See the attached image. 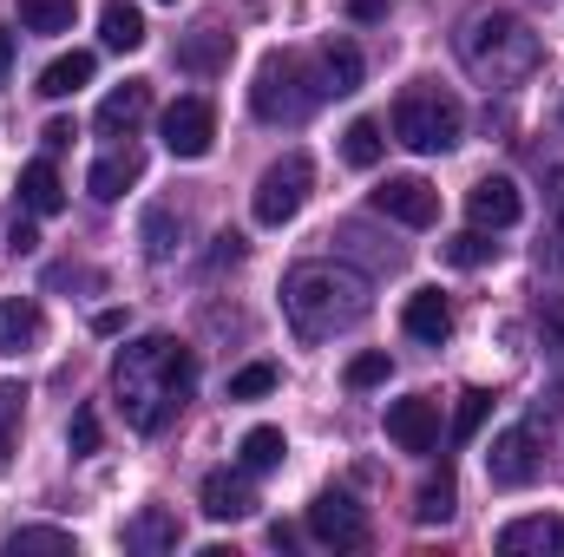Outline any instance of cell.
I'll list each match as a JSON object with an SVG mask.
<instances>
[{
	"mask_svg": "<svg viewBox=\"0 0 564 557\" xmlns=\"http://www.w3.org/2000/svg\"><path fill=\"white\" fill-rule=\"evenodd\" d=\"M197 387V361L184 341L171 335H144L132 341L119 361H112V394H119V414L132 419L139 433H158L164 419L177 414Z\"/></svg>",
	"mask_w": 564,
	"mask_h": 557,
	"instance_id": "6da1fadb",
	"label": "cell"
},
{
	"mask_svg": "<svg viewBox=\"0 0 564 557\" xmlns=\"http://www.w3.org/2000/svg\"><path fill=\"white\" fill-rule=\"evenodd\" d=\"M282 315L302 341H328L368 315V282L341 263H295L282 276Z\"/></svg>",
	"mask_w": 564,
	"mask_h": 557,
	"instance_id": "7a4b0ae2",
	"label": "cell"
},
{
	"mask_svg": "<svg viewBox=\"0 0 564 557\" xmlns=\"http://www.w3.org/2000/svg\"><path fill=\"white\" fill-rule=\"evenodd\" d=\"M459 59L479 86H519L539 73L545 59V40L519 20V13H473L459 26Z\"/></svg>",
	"mask_w": 564,
	"mask_h": 557,
	"instance_id": "3957f363",
	"label": "cell"
},
{
	"mask_svg": "<svg viewBox=\"0 0 564 557\" xmlns=\"http://www.w3.org/2000/svg\"><path fill=\"white\" fill-rule=\"evenodd\" d=\"M250 106L263 125H302L315 106H322V73H308V53L282 46L257 66V86H250Z\"/></svg>",
	"mask_w": 564,
	"mask_h": 557,
	"instance_id": "277c9868",
	"label": "cell"
},
{
	"mask_svg": "<svg viewBox=\"0 0 564 557\" xmlns=\"http://www.w3.org/2000/svg\"><path fill=\"white\" fill-rule=\"evenodd\" d=\"M459 132H466L459 99H446L440 86H414V92H401V106H394V139L408 144V151L440 157V151L459 144Z\"/></svg>",
	"mask_w": 564,
	"mask_h": 557,
	"instance_id": "5b68a950",
	"label": "cell"
},
{
	"mask_svg": "<svg viewBox=\"0 0 564 557\" xmlns=\"http://www.w3.org/2000/svg\"><path fill=\"white\" fill-rule=\"evenodd\" d=\"M308 190H315V164L302 157V151H289V157H276L263 177H257V197H250V210H257V223H270V230H282L302 204H308Z\"/></svg>",
	"mask_w": 564,
	"mask_h": 557,
	"instance_id": "8992f818",
	"label": "cell"
},
{
	"mask_svg": "<svg viewBox=\"0 0 564 557\" xmlns=\"http://www.w3.org/2000/svg\"><path fill=\"white\" fill-rule=\"evenodd\" d=\"M308 532L322 538V545H335V551H361L375 532H368V512L348 499V492H322L315 505H308Z\"/></svg>",
	"mask_w": 564,
	"mask_h": 557,
	"instance_id": "52a82bcc",
	"label": "cell"
},
{
	"mask_svg": "<svg viewBox=\"0 0 564 557\" xmlns=\"http://www.w3.org/2000/svg\"><path fill=\"white\" fill-rule=\"evenodd\" d=\"M158 132H164V151H171V157H204V151L217 144V106H210V99H177V106L158 119Z\"/></svg>",
	"mask_w": 564,
	"mask_h": 557,
	"instance_id": "ba28073f",
	"label": "cell"
},
{
	"mask_svg": "<svg viewBox=\"0 0 564 557\" xmlns=\"http://www.w3.org/2000/svg\"><path fill=\"white\" fill-rule=\"evenodd\" d=\"M486 472H492L499 492L532 485V479H539V433H532V426H506V433L492 439V452H486Z\"/></svg>",
	"mask_w": 564,
	"mask_h": 557,
	"instance_id": "9c48e42d",
	"label": "cell"
},
{
	"mask_svg": "<svg viewBox=\"0 0 564 557\" xmlns=\"http://www.w3.org/2000/svg\"><path fill=\"white\" fill-rule=\"evenodd\" d=\"M375 210H381L388 223H408V230H433V217H440V190H433L426 177H388V184L375 190Z\"/></svg>",
	"mask_w": 564,
	"mask_h": 557,
	"instance_id": "30bf717a",
	"label": "cell"
},
{
	"mask_svg": "<svg viewBox=\"0 0 564 557\" xmlns=\"http://www.w3.org/2000/svg\"><path fill=\"white\" fill-rule=\"evenodd\" d=\"M466 217H473L479 230H512V223L525 217V197H519L512 177H479V184L466 190Z\"/></svg>",
	"mask_w": 564,
	"mask_h": 557,
	"instance_id": "8fae6325",
	"label": "cell"
},
{
	"mask_svg": "<svg viewBox=\"0 0 564 557\" xmlns=\"http://www.w3.org/2000/svg\"><path fill=\"white\" fill-rule=\"evenodd\" d=\"M388 439H394L401 452H433V446H440V407H433L426 394L394 401V407H388Z\"/></svg>",
	"mask_w": 564,
	"mask_h": 557,
	"instance_id": "7c38bea8",
	"label": "cell"
},
{
	"mask_svg": "<svg viewBox=\"0 0 564 557\" xmlns=\"http://www.w3.org/2000/svg\"><path fill=\"white\" fill-rule=\"evenodd\" d=\"M197 499H204V518H217V525H237V518L257 512V485L243 472H204Z\"/></svg>",
	"mask_w": 564,
	"mask_h": 557,
	"instance_id": "4fadbf2b",
	"label": "cell"
},
{
	"mask_svg": "<svg viewBox=\"0 0 564 557\" xmlns=\"http://www.w3.org/2000/svg\"><path fill=\"white\" fill-rule=\"evenodd\" d=\"M139 177H144L139 144H112V151H106V157H99V164L86 171V190H93L99 204H119V197H126V190H132Z\"/></svg>",
	"mask_w": 564,
	"mask_h": 557,
	"instance_id": "5bb4252c",
	"label": "cell"
},
{
	"mask_svg": "<svg viewBox=\"0 0 564 557\" xmlns=\"http://www.w3.org/2000/svg\"><path fill=\"white\" fill-rule=\"evenodd\" d=\"M506 557H564V518H512L499 532Z\"/></svg>",
	"mask_w": 564,
	"mask_h": 557,
	"instance_id": "9a60e30c",
	"label": "cell"
},
{
	"mask_svg": "<svg viewBox=\"0 0 564 557\" xmlns=\"http://www.w3.org/2000/svg\"><path fill=\"white\" fill-rule=\"evenodd\" d=\"M40 335H46L40 302L33 295H7L0 302V354H26V348H40Z\"/></svg>",
	"mask_w": 564,
	"mask_h": 557,
	"instance_id": "2e32d148",
	"label": "cell"
},
{
	"mask_svg": "<svg viewBox=\"0 0 564 557\" xmlns=\"http://www.w3.org/2000/svg\"><path fill=\"white\" fill-rule=\"evenodd\" d=\"M401 328H408L414 341H426V348H440V341L453 335V308H446V295H440V288H414L408 308H401Z\"/></svg>",
	"mask_w": 564,
	"mask_h": 557,
	"instance_id": "e0dca14e",
	"label": "cell"
},
{
	"mask_svg": "<svg viewBox=\"0 0 564 557\" xmlns=\"http://www.w3.org/2000/svg\"><path fill=\"white\" fill-rule=\"evenodd\" d=\"M315 73H322V99H348L361 86V46L355 40H328L322 59H315Z\"/></svg>",
	"mask_w": 564,
	"mask_h": 557,
	"instance_id": "ac0fdd59",
	"label": "cell"
},
{
	"mask_svg": "<svg viewBox=\"0 0 564 557\" xmlns=\"http://www.w3.org/2000/svg\"><path fill=\"white\" fill-rule=\"evenodd\" d=\"M20 204H26L33 217H59V210H66V184H59V171H53L46 157H33V164L20 171Z\"/></svg>",
	"mask_w": 564,
	"mask_h": 557,
	"instance_id": "d6986e66",
	"label": "cell"
},
{
	"mask_svg": "<svg viewBox=\"0 0 564 557\" xmlns=\"http://www.w3.org/2000/svg\"><path fill=\"white\" fill-rule=\"evenodd\" d=\"M144 112H151V86H144V79H126L119 92H106V99H99V132H112V139H119V132H132V125H139Z\"/></svg>",
	"mask_w": 564,
	"mask_h": 557,
	"instance_id": "ffe728a7",
	"label": "cell"
},
{
	"mask_svg": "<svg viewBox=\"0 0 564 557\" xmlns=\"http://www.w3.org/2000/svg\"><path fill=\"white\" fill-rule=\"evenodd\" d=\"M177 66H184V73H204V79H210V73H224V66H230V33L197 26V33L177 46Z\"/></svg>",
	"mask_w": 564,
	"mask_h": 557,
	"instance_id": "44dd1931",
	"label": "cell"
},
{
	"mask_svg": "<svg viewBox=\"0 0 564 557\" xmlns=\"http://www.w3.org/2000/svg\"><path fill=\"white\" fill-rule=\"evenodd\" d=\"M126 545H132V551H177L184 532H177V518H171L164 505H144L139 518L126 525Z\"/></svg>",
	"mask_w": 564,
	"mask_h": 557,
	"instance_id": "7402d4cb",
	"label": "cell"
},
{
	"mask_svg": "<svg viewBox=\"0 0 564 557\" xmlns=\"http://www.w3.org/2000/svg\"><path fill=\"white\" fill-rule=\"evenodd\" d=\"M93 66H99L93 53H59V59L40 73V92H46V99H73L79 86H93Z\"/></svg>",
	"mask_w": 564,
	"mask_h": 557,
	"instance_id": "603a6c76",
	"label": "cell"
},
{
	"mask_svg": "<svg viewBox=\"0 0 564 557\" xmlns=\"http://www.w3.org/2000/svg\"><path fill=\"white\" fill-rule=\"evenodd\" d=\"M539 256L564 276V164L545 171V250H539Z\"/></svg>",
	"mask_w": 564,
	"mask_h": 557,
	"instance_id": "cb8c5ba5",
	"label": "cell"
},
{
	"mask_svg": "<svg viewBox=\"0 0 564 557\" xmlns=\"http://www.w3.org/2000/svg\"><path fill=\"white\" fill-rule=\"evenodd\" d=\"M99 33H106L112 53H139L144 46V13L139 7H126V0H112V7L99 13Z\"/></svg>",
	"mask_w": 564,
	"mask_h": 557,
	"instance_id": "d4e9b609",
	"label": "cell"
},
{
	"mask_svg": "<svg viewBox=\"0 0 564 557\" xmlns=\"http://www.w3.org/2000/svg\"><path fill=\"white\" fill-rule=\"evenodd\" d=\"M33 551L73 557V551H79V538H73V532H59V525H20V532L7 538V557H33Z\"/></svg>",
	"mask_w": 564,
	"mask_h": 557,
	"instance_id": "484cf974",
	"label": "cell"
},
{
	"mask_svg": "<svg viewBox=\"0 0 564 557\" xmlns=\"http://www.w3.org/2000/svg\"><path fill=\"white\" fill-rule=\"evenodd\" d=\"M20 419H26V387H20V381H0V472L13 466V446H20Z\"/></svg>",
	"mask_w": 564,
	"mask_h": 557,
	"instance_id": "4316f807",
	"label": "cell"
},
{
	"mask_svg": "<svg viewBox=\"0 0 564 557\" xmlns=\"http://www.w3.org/2000/svg\"><path fill=\"white\" fill-rule=\"evenodd\" d=\"M79 7L73 0H20V26L26 33H73Z\"/></svg>",
	"mask_w": 564,
	"mask_h": 557,
	"instance_id": "83f0119b",
	"label": "cell"
},
{
	"mask_svg": "<svg viewBox=\"0 0 564 557\" xmlns=\"http://www.w3.org/2000/svg\"><path fill=\"white\" fill-rule=\"evenodd\" d=\"M381 151H388V139H381V125H375V119H355V125L341 132V157H348L355 171H375V164H381Z\"/></svg>",
	"mask_w": 564,
	"mask_h": 557,
	"instance_id": "f1b7e54d",
	"label": "cell"
},
{
	"mask_svg": "<svg viewBox=\"0 0 564 557\" xmlns=\"http://www.w3.org/2000/svg\"><path fill=\"white\" fill-rule=\"evenodd\" d=\"M282 426H250L243 433V472H270V466H282Z\"/></svg>",
	"mask_w": 564,
	"mask_h": 557,
	"instance_id": "f546056e",
	"label": "cell"
},
{
	"mask_svg": "<svg viewBox=\"0 0 564 557\" xmlns=\"http://www.w3.org/2000/svg\"><path fill=\"white\" fill-rule=\"evenodd\" d=\"M144 256H151V263H164V256H171V250H177V217H171V204H151V210H144Z\"/></svg>",
	"mask_w": 564,
	"mask_h": 557,
	"instance_id": "4dcf8cb0",
	"label": "cell"
},
{
	"mask_svg": "<svg viewBox=\"0 0 564 557\" xmlns=\"http://www.w3.org/2000/svg\"><path fill=\"white\" fill-rule=\"evenodd\" d=\"M492 256H499V243H492L479 223H473V230H459V237L446 243V263H453V270H479V263H492Z\"/></svg>",
	"mask_w": 564,
	"mask_h": 557,
	"instance_id": "1f68e13d",
	"label": "cell"
},
{
	"mask_svg": "<svg viewBox=\"0 0 564 557\" xmlns=\"http://www.w3.org/2000/svg\"><path fill=\"white\" fill-rule=\"evenodd\" d=\"M414 518H421V525H446V518H453V472L426 479V485H421V505H414Z\"/></svg>",
	"mask_w": 564,
	"mask_h": 557,
	"instance_id": "d6a6232c",
	"label": "cell"
},
{
	"mask_svg": "<svg viewBox=\"0 0 564 557\" xmlns=\"http://www.w3.org/2000/svg\"><path fill=\"white\" fill-rule=\"evenodd\" d=\"M486 414H492V394H459V414H453V446H473V433L486 426Z\"/></svg>",
	"mask_w": 564,
	"mask_h": 557,
	"instance_id": "836d02e7",
	"label": "cell"
},
{
	"mask_svg": "<svg viewBox=\"0 0 564 557\" xmlns=\"http://www.w3.org/2000/svg\"><path fill=\"white\" fill-rule=\"evenodd\" d=\"M270 387H276V368L270 361H250V368L230 374V401H263Z\"/></svg>",
	"mask_w": 564,
	"mask_h": 557,
	"instance_id": "e575fe53",
	"label": "cell"
},
{
	"mask_svg": "<svg viewBox=\"0 0 564 557\" xmlns=\"http://www.w3.org/2000/svg\"><path fill=\"white\" fill-rule=\"evenodd\" d=\"M539 341H545L552 354H564V295H545V302H539Z\"/></svg>",
	"mask_w": 564,
	"mask_h": 557,
	"instance_id": "d590c367",
	"label": "cell"
},
{
	"mask_svg": "<svg viewBox=\"0 0 564 557\" xmlns=\"http://www.w3.org/2000/svg\"><path fill=\"white\" fill-rule=\"evenodd\" d=\"M66 446H73V459L99 452V414H93V407H79V414H73V426H66Z\"/></svg>",
	"mask_w": 564,
	"mask_h": 557,
	"instance_id": "8d00e7d4",
	"label": "cell"
},
{
	"mask_svg": "<svg viewBox=\"0 0 564 557\" xmlns=\"http://www.w3.org/2000/svg\"><path fill=\"white\" fill-rule=\"evenodd\" d=\"M388 374H394L388 354H355V361H348V387H381Z\"/></svg>",
	"mask_w": 564,
	"mask_h": 557,
	"instance_id": "74e56055",
	"label": "cell"
},
{
	"mask_svg": "<svg viewBox=\"0 0 564 557\" xmlns=\"http://www.w3.org/2000/svg\"><path fill=\"white\" fill-rule=\"evenodd\" d=\"M7 250H13V256H33V250H40V230H33L26 217H13V223H7Z\"/></svg>",
	"mask_w": 564,
	"mask_h": 557,
	"instance_id": "f35d334b",
	"label": "cell"
},
{
	"mask_svg": "<svg viewBox=\"0 0 564 557\" xmlns=\"http://www.w3.org/2000/svg\"><path fill=\"white\" fill-rule=\"evenodd\" d=\"M230 263H243V237H237V230H224L217 250H210V270H230Z\"/></svg>",
	"mask_w": 564,
	"mask_h": 557,
	"instance_id": "ab89813d",
	"label": "cell"
},
{
	"mask_svg": "<svg viewBox=\"0 0 564 557\" xmlns=\"http://www.w3.org/2000/svg\"><path fill=\"white\" fill-rule=\"evenodd\" d=\"M93 335H126V315H119V308H99V315H93Z\"/></svg>",
	"mask_w": 564,
	"mask_h": 557,
	"instance_id": "60d3db41",
	"label": "cell"
},
{
	"mask_svg": "<svg viewBox=\"0 0 564 557\" xmlns=\"http://www.w3.org/2000/svg\"><path fill=\"white\" fill-rule=\"evenodd\" d=\"M348 13L368 26V20H381V13H388V0H348Z\"/></svg>",
	"mask_w": 564,
	"mask_h": 557,
	"instance_id": "b9f144b4",
	"label": "cell"
},
{
	"mask_svg": "<svg viewBox=\"0 0 564 557\" xmlns=\"http://www.w3.org/2000/svg\"><path fill=\"white\" fill-rule=\"evenodd\" d=\"M79 139V132H73V119H53V125H46V144H53V151H59V144H73Z\"/></svg>",
	"mask_w": 564,
	"mask_h": 557,
	"instance_id": "7bdbcfd3",
	"label": "cell"
},
{
	"mask_svg": "<svg viewBox=\"0 0 564 557\" xmlns=\"http://www.w3.org/2000/svg\"><path fill=\"white\" fill-rule=\"evenodd\" d=\"M7 66H13V33L0 26V73H7Z\"/></svg>",
	"mask_w": 564,
	"mask_h": 557,
	"instance_id": "ee69618b",
	"label": "cell"
}]
</instances>
